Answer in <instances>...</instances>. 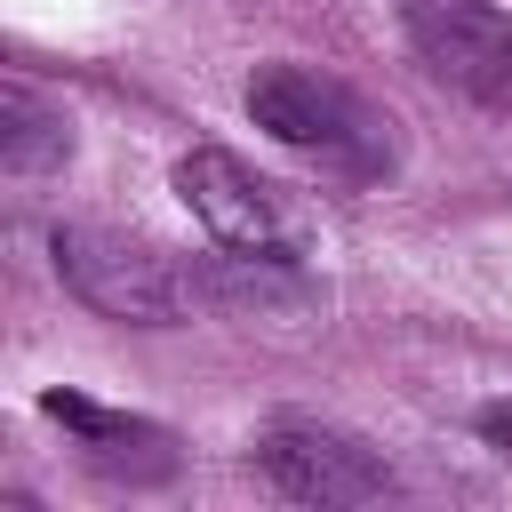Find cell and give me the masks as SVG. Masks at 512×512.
<instances>
[{"instance_id":"obj_1","label":"cell","mask_w":512,"mask_h":512,"mask_svg":"<svg viewBox=\"0 0 512 512\" xmlns=\"http://www.w3.org/2000/svg\"><path fill=\"white\" fill-rule=\"evenodd\" d=\"M248 120L264 136H280L304 160H328L344 176H376L392 168V120L352 96L344 80L312 72V64H256L248 72Z\"/></svg>"},{"instance_id":"obj_2","label":"cell","mask_w":512,"mask_h":512,"mask_svg":"<svg viewBox=\"0 0 512 512\" xmlns=\"http://www.w3.org/2000/svg\"><path fill=\"white\" fill-rule=\"evenodd\" d=\"M56 280L104 312V320H176L192 304V272H176L160 248L128 240V232H104V224H64L56 232Z\"/></svg>"},{"instance_id":"obj_3","label":"cell","mask_w":512,"mask_h":512,"mask_svg":"<svg viewBox=\"0 0 512 512\" xmlns=\"http://www.w3.org/2000/svg\"><path fill=\"white\" fill-rule=\"evenodd\" d=\"M392 16L440 88L472 104H512V16L496 0H392Z\"/></svg>"},{"instance_id":"obj_4","label":"cell","mask_w":512,"mask_h":512,"mask_svg":"<svg viewBox=\"0 0 512 512\" xmlns=\"http://www.w3.org/2000/svg\"><path fill=\"white\" fill-rule=\"evenodd\" d=\"M256 464L264 480L288 496V504H376L392 496V472L376 448H360L352 432L336 424H312V416H280L256 432Z\"/></svg>"},{"instance_id":"obj_5","label":"cell","mask_w":512,"mask_h":512,"mask_svg":"<svg viewBox=\"0 0 512 512\" xmlns=\"http://www.w3.org/2000/svg\"><path fill=\"white\" fill-rule=\"evenodd\" d=\"M176 200L200 216V232L224 248V256H280V200L272 184L224 152V144H192L176 160Z\"/></svg>"},{"instance_id":"obj_6","label":"cell","mask_w":512,"mask_h":512,"mask_svg":"<svg viewBox=\"0 0 512 512\" xmlns=\"http://www.w3.org/2000/svg\"><path fill=\"white\" fill-rule=\"evenodd\" d=\"M64 152H72V120L48 112L24 80H8V88H0V160H8V176H40V168H56Z\"/></svg>"},{"instance_id":"obj_7","label":"cell","mask_w":512,"mask_h":512,"mask_svg":"<svg viewBox=\"0 0 512 512\" xmlns=\"http://www.w3.org/2000/svg\"><path fill=\"white\" fill-rule=\"evenodd\" d=\"M40 408H48L56 424H72V432H80L96 456H120V448H168L152 424H136V416H112V408H96V400H80V392H48Z\"/></svg>"},{"instance_id":"obj_8","label":"cell","mask_w":512,"mask_h":512,"mask_svg":"<svg viewBox=\"0 0 512 512\" xmlns=\"http://www.w3.org/2000/svg\"><path fill=\"white\" fill-rule=\"evenodd\" d=\"M480 440L512 464V400H488V408H480Z\"/></svg>"}]
</instances>
